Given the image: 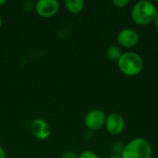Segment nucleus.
Wrapping results in <instances>:
<instances>
[{
    "instance_id": "1",
    "label": "nucleus",
    "mask_w": 158,
    "mask_h": 158,
    "mask_svg": "<svg viewBox=\"0 0 158 158\" xmlns=\"http://www.w3.org/2000/svg\"><path fill=\"white\" fill-rule=\"evenodd\" d=\"M158 10L156 5L147 0H141L134 4L131 8V16L132 21L139 26L148 25L156 19Z\"/></svg>"
},
{
    "instance_id": "2",
    "label": "nucleus",
    "mask_w": 158,
    "mask_h": 158,
    "mask_svg": "<svg viewBox=\"0 0 158 158\" xmlns=\"http://www.w3.org/2000/svg\"><path fill=\"white\" fill-rule=\"evenodd\" d=\"M144 62L143 57L136 52H125L118 62V69L128 77L139 75L143 69Z\"/></svg>"
},
{
    "instance_id": "3",
    "label": "nucleus",
    "mask_w": 158,
    "mask_h": 158,
    "mask_svg": "<svg viewBox=\"0 0 158 158\" xmlns=\"http://www.w3.org/2000/svg\"><path fill=\"white\" fill-rule=\"evenodd\" d=\"M152 146L150 143L142 137L130 141L125 144L120 155L121 158H152Z\"/></svg>"
},
{
    "instance_id": "4",
    "label": "nucleus",
    "mask_w": 158,
    "mask_h": 158,
    "mask_svg": "<svg viewBox=\"0 0 158 158\" xmlns=\"http://www.w3.org/2000/svg\"><path fill=\"white\" fill-rule=\"evenodd\" d=\"M60 7L57 0H38L35 2L34 10L36 14L44 19H49L56 15Z\"/></svg>"
},
{
    "instance_id": "5",
    "label": "nucleus",
    "mask_w": 158,
    "mask_h": 158,
    "mask_svg": "<svg viewBox=\"0 0 158 158\" xmlns=\"http://www.w3.org/2000/svg\"><path fill=\"white\" fill-rule=\"evenodd\" d=\"M104 127L110 135L117 136L123 132L125 129V120L119 113L112 112L106 116Z\"/></svg>"
},
{
    "instance_id": "6",
    "label": "nucleus",
    "mask_w": 158,
    "mask_h": 158,
    "mask_svg": "<svg viewBox=\"0 0 158 158\" xmlns=\"http://www.w3.org/2000/svg\"><path fill=\"white\" fill-rule=\"evenodd\" d=\"M106 114L100 109L90 110L83 118L84 126L90 131H98L105 126Z\"/></svg>"
},
{
    "instance_id": "7",
    "label": "nucleus",
    "mask_w": 158,
    "mask_h": 158,
    "mask_svg": "<svg viewBox=\"0 0 158 158\" xmlns=\"http://www.w3.org/2000/svg\"><path fill=\"white\" fill-rule=\"evenodd\" d=\"M139 33L131 28H125L118 31L117 35V43L124 48H132L139 44Z\"/></svg>"
},
{
    "instance_id": "8",
    "label": "nucleus",
    "mask_w": 158,
    "mask_h": 158,
    "mask_svg": "<svg viewBox=\"0 0 158 158\" xmlns=\"http://www.w3.org/2000/svg\"><path fill=\"white\" fill-rule=\"evenodd\" d=\"M30 127L32 135L40 141L47 140L51 135V128L49 124L43 118L33 119Z\"/></svg>"
},
{
    "instance_id": "9",
    "label": "nucleus",
    "mask_w": 158,
    "mask_h": 158,
    "mask_svg": "<svg viewBox=\"0 0 158 158\" xmlns=\"http://www.w3.org/2000/svg\"><path fill=\"white\" fill-rule=\"evenodd\" d=\"M64 6L69 13L77 15L84 9L85 2L83 0H65Z\"/></svg>"
},
{
    "instance_id": "10",
    "label": "nucleus",
    "mask_w": 158,
    "mask_h": 158,
    "mask_svg": "<svg viewBox=\"0 0 158 158\" xmlns=\"http://www.w3.org/2000/svg\"><path fill=\"white\" fill-rule=\"evenodd\" d=\"M122 51L120 49V47L117 46V45H111L109 46L106 51V57L112 61V62H118L119 58L121 57L122 56Z\"/></svg>"
},
{
    "instance_id": "11",
    "label": "nucleus",
    "mask_w": 158,
    "mask_h": 158,
    "mask_svg": "<svg viewBox=\"0 0 158 158\" xmlns=\"http://www.w3.org/2000/svg\"><path fill=\"white\" fill-rule=\"evenodd\" d=\"M125 144H123L121 142H115L111 144V151L113 153V155H117V156H120L123 149H124Z\"/></svg>"
},
{
    "instance_id": "12",
    "label": "nucleus",
    "mask_w": 158,
    "mask_h": 158,
    "mask_svg": "<svg viewBox=\"0 0 158 158\" xmlns=\"http://www.w3.org/2000/svg\"><path fill=\"white\" fill-rule=\"evenodd\" d=\"M79 158H100V156L93 151L85 150L79 155Z\"/></svg>"
},
{
    "instance_id": "13",
    "label": "nucleus",
    "mask_w": 158,
    "mask_h": 158,
    "mask_svg": "<svg viewBox=\"0 0 158 158\" xmlns=\"http://www.w3.org/2000/svg\"><path fill=\"white\" fill-rule=\"evenodd\" d=\"M129 3H130L129 0H113L112 1V5L118 8H123V7L127 6L129 5Z\"/></svg>"
},
{
    "instance_id": "14",
    "label": "nucleus",
    "mask_w": 158,
    "mask_h": 158,
    "mask_svg": "<svg viewBox=\"0 0 158 158\" xmlns=\"http://www.w3.org/2000/svg\"><path fill=\"white\" fill-rule=\"evenodd\" d=\"M22 6L26 11H31L34 9L35 6V2L31 1V0H26L22 3Z\"/></svg>"
},
{
    "instance_id": "15",
    "label": "nucleus",
    "mask_w": 158,
    "mask_h": 158,
    "mask_svg": "<svg viewBox=\"0 0 158 158\" xmlns=\"http://www.w3.org/2000/svg\"><path fill=\"white\" fill-rule=\"evenodd\" d=\"M60 158H79V155H77L75 152L68 151V152L63 153Z\"/></svg>"
},
{
    "instance_id": "16",
    "label": "nucleus",
    "mask_w": 158,
    "mask_h": 158,
    "mask_svg": "<svg viewBox=\"0 0 158 158\" xmlns=\"http://www.w3.org/2000/svg\"><path fill=\"white\" fill-rule=\"evenodd\" d=\"M0 158H6V152H5V150H4V148L1 146V144H0Z\"/></svg>"
},
{
    "instance_id": "17",
    "label": "nucleus",
    "mask_w": 158,
    "mask_h": 158,
    "mask_svg": "<svg viewBox=\"0 0 158 158\" xmlns=\"http://www.w3.org/2000/svg\"><path fill=\"white\" fill-rule=\"evenodd\" d=\"M154 23H155V27H156V29L158 31V13H157L156 18V19L154 20Z\"/></svg>"
},
{
    "instance_id": "18",
    "label": "nucleus",
    "mask_w": 158,
    "mask_h": 158,
    "mask_svg": "<svg viewBox=\"0 0 158 158\" xmlns=\"http://www.w3.org/2000/svg\"><path fill=\"white\" fill-rule=\"evenodd\" d=\"M108 158H121L120 156H117V155H112V156H110Z\"/></svg>"
},
{
    "instance_id": "19",
    "label": "nucleus",
    "mask_w": 158,
    "mask_h": 158,
    "mask_svg": "<svg viewBox=\"0 0 158 158\" xmlns=\"http://www.w3.org/2000/svg\"><path fill=\"white\" fill-rule=\"evenodd\" d=\"M6 3V0H0V6H4Z\"/></svg>"
},
{
    "instance_id": "20",
    "label": "nucleus",
    "mask_w": 158,
    "mask_h": 158,
    "mask_svg": "<svg viewBox=\"0 0 158 158\" xmlns=\"http://www.w3.org/2000/svg\"><path fill=\"white\" fill-rule=\"evenodd\" d=\"M2 24H3V21H2V18L0 17V28L2 27Z\"/></svg>"
}]
</instances>
